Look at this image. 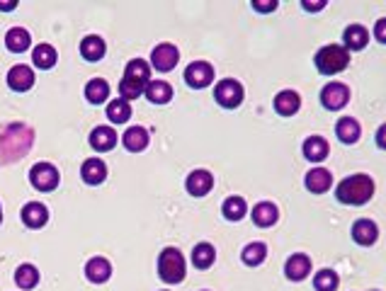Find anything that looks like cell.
Here are the masks:
<instances>
[{
	"label": "cell",
	"mask_w": 386,
	"mask_h": 291,
	"mask_svg": "<svg viewBox=\"0 0 386 291\" xmlns=\"http://www.w3.org/2000/svg\"><path fill=\"white\" fill-rule=\"evenodd\" d=\"M374 39H377L379 44H386V17H379L377 22H374Z\"/></svg>",
	"instance_id": "8d00e7d4"
},
{
	"label": "cell",
	"mask_w": 386,
	"mask_h": 291,
	"mask_svg": "<svg viewBox=\"0 0 386 291\" xmlns=\"http://www.w3.org/2000/svg\"><path fill=\"white\" fill-rule=\"evenodd\" d=\"M81 177L88 182V185H100V182H105V177H107V165L100 160V158H88L81 167Z\"/></svg>",
	"instance_id": "7402d4cb"
},
{
	"label": "cell",
	"mask_w": 386,
	"mask_h": 291,
	"mask_svg": "<svg viewBox=\"0 0 386 291\" xmlns=\"http://www.w3.org/2000/svg\"><path fill=\"white\" fill-rule=\"evenodd\" d=\"M301 5H304V8L309 10V13H319L321 8H325V0H319V3H309V0H304Z\"/></svg>",
	"instance_id": "ab89813d"
},
{
	"label": "cell",
	"mask_w": 386,
	"mask_h": 291,
	"mask_svg": "<svg viewBox=\"0 0 386 291\" xmlns=\"http://www.w3.org/2000/svg\"><path fill=\"white\" fill-rule=\"evenodd\" d=\"M350 102V88L345 83H328V85L321 90V105L330 112L343 110Z\"/></svg>",
	"instance_id": "52a82bcc"
},
{
	"label": "cell",
	"mask_w": 386,
	"mask_h": 291,
	"mask_svg": "<svg viewBox=\"0 0 386 291\" xmlns=\"http://www.w3.org/2000/svg\"><path fill=\"white\" fill-rule=\"evenodd\" d=\"M90 146L100 153H107L117 146V131L112 126H97L90 134Z\"/></svg>",
	"instance_id": "cb8c5ba5"
},
{
	"label": "cell",
	"mask_w": 386,
	"mask_h": 291,
	"mask_svg": "<svg viewBox=\"0 0 386 291\" xmlns=\"http://www.w3.org/2000/svg\"><path fill=\"white\" fill-rule=\"evenodd\" d=\"M211 81H214V68H211V63L192 61L190 66L185 68V83L190 88H195V90H202V88L211 85Z\"/></svg>",
	"instance_id": "9c48e42d"
},
{
	"label": "cell",
	"mask_w": 386,
	"mask_h": 291,
	"mask_svg": "<svg viewBox=\"0 0 386 291\" xmlns=\"http://www.w3.org/2000/svg\"><path fill=\"white\" fill-rule=\"evenodd\" d=\"M158 274L163 282L168 284H180L187 274V263L177 248H166L158 258Z\"/></svg>",
	"instance_id": "5b68a950"
},
{
	"label": "cell",
	"mask_w": 386,
	"mask_h": 291,
	"mask_svg": "<svg viewBox=\"0 0 386 291\" xmlns=\"http://www.w3.org/2000/svg\"><path fill=\"white\" fill-rule=\"evenodd\" d=\"M265 258H267V245L260 243V240L248 243L243 248V253H241V260H243L248 267H260V265L265 263Z\"/></svg>",
	"instance_id": "f546056e"
},
{
	"label": "cell",
	"mask_w": 386,
	"mask_h": 291,
	"mask_svg": "<svg viewBox=\"0 0 386 291\" xmlns=\"http://www.w3.org/2000/svg\"><path fill=\"white\" fill-rule=\"evenodd\" d=\"M374 197V180L364 172H355L340 180L335 187V199L345 206H364Z\"/></svg>",
	"instance_id": "7a4b0ae2"
},
{
	"label": "cell",
	"mask_w": 386,
	"mask_h": 291,
	"mask_svg": "<svg viewBox=\"0 0 386 291\" xmlns=\"http://www.w3.org/2000/svg\"><path fill=\"white\" fill-rule=\"evenodd\" d=\"M105 51H107L105 42H102L100 37H95V34H90V37H86L81 42V53L86 61H93V63L100 61V58L105 56Z\"/></svg>",
	"instance_id": "484cf974"
},
{
	"label": "cell",
	"mask_w": 386,
	"mask_h": 291,
	"mask_svg": "<svg viewBox=\"0 0 386 291\" xmlns=\"http://www.w3.org/2000/svg\"><path fill=\"white\" fill-rule=\"evenodd\" d=\"M340 284L338 279V272L335 269H319V272L314 274V289L316 291H335Z\"/></svg>",
	"instance_id": "e575fe53"
},
{
	"label": "cell",
	"mask_w": 386,
	"mask_h": 291,
	"mask_svg": "<svg viewBox=\"0 0 386 291\" xmlns=\"http://www.w3.org/2000/svg\"><path fill=\"white\" fill-rule=\"evenodd\" d=\"M15 282L19 289H34L39 284V269L34 265H19L15 269Z\"/></svg>",
	"instance_id": "d6a6232c"
},
{
	"label": "cell",
	"mask_w": 386,
	"mask_h": 291,
	"mask_svg": "<svg viewBox=\"0 0 386 291\" xmlns=\"http://www.w3.org/2000/svg\"><path fill=\"white\" fill-rule=\"evenodd\" d=\"M301 107V97L296 90H282L275 97V112L282 117H294Z\"/></svg>",
	"instance_id": "ffe728a7"
},
{
	"label": "cell",
	"mask_w": 386,
	"mask_h": 291,
	"mask_svg": "<svg viewBox=\"0 0 386 291\" xmlns=\"http://www.w3.org/2000/svg\"><path fill=\"white\" fill-rule=\"evenodd\" d=\"M15 5H17L15 0H13V3H0V10H10V8H15Z\"/></svg>",
	"instance_id": "60d3db41"
},
{
	"label": "cell",
	"mask_w": 386,
	"mask_h": 291,
	"mask_svg": "<svg viewBox=\"0 0 386 291\" xmlns=\"http://www.w3.org/2000/svg\"><path fill=\"white\" fill-rule=\"evenodd\" d=\"M86 97L90 105H102V102L110 97V85L102 78H93L90 83L86 85Z\"/></svg>",
	"instance_id": "1f68e13d"
},
{
	"label": "cell",
	"mask_w": 386,
	"mask_h": 291,
	"mask_svg": "<svg viewBox=\"0 0 386 291\" xmlns=\"http://www.w3.org/2000/svg\"><path fill=\"white\" fill-rule=\"evenodd\" d=\"M148 131L143 129V126H129V129L124 131V148L127 151H131V153H141L143 148L148 146Z\"/></svg>",
	"instance_id": "d4e9b609"
},
{
	"label": "cell",
	"mask_w": 386,
	"mask_h": 291,
	"mask_svg": "<svg viewBox=\"0 0 386 291\" xmlns=\"http://www.w3.org/2000/svg\"><path fill=\"white\" fill-rule=\"evenodd\" d=\"M185 187L192 197H207L214 187V175L209 170H192L185 180Z\"/></svg>",
	"instance_id": "4fadbf2b"
},
{
	"label": "cell",
	"mask_w": 386,
	"mask_h": 291,
	"mask_svg": "<svg viewBox=\"0 0 386 291\" xmlns=\"http://www.w3.org/2000/svg\"><path fill=\"white\" fill-rule=\"evenodd\" d=\"M311 274V258L306 253H294L284 263V277L289 282H304Z\"/></svg>",
	"instance_id": "8fae6325"
},
{
	"label": "cell",
	"mask_w": 386,
	"mask_h": 291,
	"mask_svg": "<svg viewBox=\"0 0 386 291\" xmlns=\"http://www.w3.org/2000/svg\"><path fill=\"white\" fill-rule=\"evenodd\" d=\"M221 214L226 221H241L248 214V204H246L243 197H229V199L221 204Z\"/></svg>",
	"instance_id": "83f0119b"
},
{
	"label": "cell",
	"mask_w": 386,
	"mask_h": 291,
	"mask_svg": "<svg viewBox=\"0 0 386 291\" xmlns=\"http://www.w3.org/2000/svg\"><path fill=\"white\" fill-rule=\"evenodd\" d=\"M369 44V29L362 27V24H350L343 32V47L348 51H362Z\"/></svg>",
	"instance_id": "e0dca14e"
},
{
	"label": "cell",
	"mask_w": 386,
	"mask_h": 291,
	"mask_svg": "<svg viewBox=\"0 0 386 291\" xmlns=\"http://www.w3.org/2000/svg\"><path fill=\"white\" fill-rule=\"evenodd\" d=\"M0 221H3V209H0Z\"/></svg>",
	"instance_id": "b9f144b4"
},
{
	"label": "cell",
	"mask_w": 386,
	"mask_h": 291,
	"mask_svg": "<svg viewBox=\"0 0 386 291\" xmlns=\"http://www.w3.org/2000/svg\"><path fill=\"white\" fill-rule=\"evenodd\" d=\"M86 277L90 279L93 284H105L107 279L112 277V265H110V260H105V258H93L90 263L86 265Z\"/></svg>",
	"instance_id": "603a6c76"
},
{
	"label": "cell",
	"mask_w": 386,
	"mask_h": 291,
	"mask_svg": "<svg viewBox=\"0 0 386 291\" xmlns=\"http://www.w3.org/2000/svg\"><path fill=\"white\" fill-rule=\"evenodd\" d=\"M29 182L37 187L39 192H51L58 187V170L51 163H37L29 172Z\"/></svg>",
	"instance_id": "ba28073f"
},
{
	"label": "cell",
	"mask_w": 386,
	"mask_h": 291,
	"mask_svg": "<svg viewBox=\"0 0 386 291\" xmlns=\"http://www.w3.org/2000/svg\"><path fill=\"white\" fill-rule=\"evenodd\" d=\"M379 238V228L377 224H374L372 219H360L355 221L353 226V240L357 245H362V248H369V245H374Z\"/></svg>",
	"instance_id": "5bb4252c"
},
{
	"label": "cell",
	"mask_w": 386,
	"mask_h": 291,
	"mask_svg": "<svg viewBox=\"0 0 386 291\" xmlns=\"http://www.w3.org/2000/svg\"><path fill=\"white\" fill-rule=\"evenodd\" d=\"M304 185L311 194H325V192L330 190V185H333V175H330V170H325V167L316 165L306 172Z\"/></svg>",
	"instance_id": "7c38bea8"
},
{
	"label": "cell",
	"mask_w": 386,
	"mask_h": 291,
	"mask_svg": "<svg viewBox=\"0 0 386 291\" xmlns=\"http://www.w3.org/2000/svg\"><path fill=\"white\" fill-rule=\"evenodd\" d=\"M32 61L37 68H44V71H49V68H54V63H56V49L49 47V44H39L37 49H34L32 53Z\"/></svg>",
	"instance_id": "836d02e7"
},
{
	"label": "cell",
	"mask_w": 386,
	"mask_h": 291,
	"mask_svg": "<svg viewBox=\"0 0 386 291\" xmlns=\"http://www.w3.org/2000/svg\"><path fill=\"white\" fill-rule=\"evenodd\" d=\"M316 68L323 76H335V73H343L350 66V51L343 44H328V47L319 49L314 58Z\"/></svg>",
	"instance_id": "277c9868"
},
{
	"label": "cell",
	"mask_w": 386,
	"mask_h": 291,
	"mask_svg": "<svg viewBox=\"0 0 386 291\" xmlns=\"http://www.w3.org/2000/svg\"><path fill=\"white\" fill-rule=\"evenodd\" d=\"M34 144V131L27 124H5L0 129V165H8L29 153Z\"/></svg>",
	"instance_id": "6da1fadb"
},
{
	"label": "cell",
	"mask_w": 386,
	"mask_h": 291,
	"mask_svg": "<svg viewBox=\"0 0 386 291\" xmlns=\"http://www.w3.org/2000/svg\"><path fill=\"white\" fill-rule=\"evenodd\" d=\"M301 151H304V158L309 163H323L325 158H328V153H330V146H328V141H325L323 136L314 134V136H309V139L304 141Z\"/></svg>",
	"instance_id": "9a60e30c"
},
{
	"label": "cell",
	"mask_w": 386,
	"mask_h": 291,
	"mask_svg": "<svg viewBox=\"0 0 386 291\" xmlns=\"http://www.w3.org/2000/svg\"><path fill=\"white\" fill-rule=\"evenodd\" d=\"M107 117H110L112 124H124L129 122V117H131V105H129L127 100H112L110 105H107Z\"/></svg>",
	"instance_id": "d590c367"
},
{
	"label": "cell",
	"mask_w": 386,
	"mask_h": 291,
	"mask_svg": "<svg viewBox=\"0 0 386 291\" xmlns=\"http://www.w3.org/2000/svg\"><path fill=\"white\" fill-rule=\"evenodd\" d=\"M335 136H338V141H343V144H357L360 136H362V126H360V122L355 119V117H343V119H338V124H335Z\"/></svg>",
	"instance_id": "ac0fdd59"
},
{
	"label": "cell",
	"mask_w": 386,
	"mask_h": 291,
	"mask_svg": "<svg viewBox=\"0 0 386 291\" xmlns=\"http://www.w3.org/2000/svg\"><path fill=\"white\" fill-rule=\"evenodd\" d=\"M377 146L382 148V151H386V124H382L377 129Z\"/></svg>",
	"instance_id": "f35d334b"
},
{
	"label": "cell",
	"mask_w": 386,
	"mask_h": 291,
	"mask_svg": "<svg viewBox=\"0 0 386 291\" xmlns=\"http://www.w3.org/2000/svg\"><path fill=\"white\" fill-rule=\"evenodd\" d=\"M8 85L13 88L15 92H27L29 88L34 85V71L29 66H13L8 73Z\"/></svg>",
	"instance_id": "2e32d148"
},
{
	"label": "cell",
	"mask_w": 386,
	"mask_h": 291,
	"mask_svg": "<svg viewBox=\"0 0 386 291\" xmlns=\"http://www.w3.org/2000/svg\"><path fill=\"white\" fill-rule=\"evenodd\" d=\"M253 8L257 13H272L277 8V0H253Z\"/></svg>",
	"instance_id": "74e56055"
},
{
	"label": "cell",
	"mask_w": 386,
	"mask_h": 291,
	"mask_svg": "<svg viewBox=\"0 0 386 291\" xmlns=\"http://www.w3.org/2000/svg\"><path fill=\"white\" fill-rule=\"evenodd\" d=\"M177 61H180V51H177L172 44H158V47L153 49V53H151L153 68L161 71V73L172 71V68L177 66Z\"/></svg>",
	"instance_id": "30bf717a"
},
{
	"label": "cell",
	"mask_w": 386,
	"mask_h": 291,
	"mask_svg": "<svg viewBox=\"0 0 386 291\" xmlns=\"http://www.w3.org/2000/svg\"><path fill=\"white\" fill-rule=\"evenodd\" d=\"M372 291H379V289H372Z\"/></svg>",
	"instance_id": "7bdbcfd3"
},
{
	"label": "cell",
	"mask_w": 386,
	"mask_h": 291,
	"mask_svg": "<svg viewBox=\"0 0 386 291\" xmlns=\"http://www.w3.org/2000/svg\"><path fill=\"white\" fill-rule=\"evenodd\" d=\"M243 97H246L243 85H241L239 81H234V78H224V81L216 83L214 100L219 102L221 107H226V110H236V107L243 102Z\"/></svg>",
	"instance_id": "8992f818"
},
{
	"label": "cell",
	"mask_w": 386,
	"mask_h": 291,
	"mask_svg": "<svg viewBox=\"0 0 386 291\" xmlns=\"http://www.w3.org/2000/svg\"><path fill=\"white\" fill-rule=\"evenodd\" d=\"M253 224L257 228H270V226L277 224V219H280V209H277V204H272V201H260V204L253 206Z\"/></svg>",
	"instance_id": "d6986e66"
},
{
	"label": "cell",
	"mask_w": 386,
	"mask_h": 291,
	"mask_svg": "<svg viewBox=\"0 0 386 291\" xmlns=\"http://www.w3.org/2000/svg\"><path fill=\"white\" fill-rule=\"evenodd\" d=\"M151 83V66H148L143 58H131L127 63L124 78L120 83L122 100L131 102L136 97H141V92H146V85Z\"/></svg>",
	"instance_id": "3957f363"
},
{
	"label": "cell",
	"mask_w": 386,
	"mask_h": 291,
	"mask_svg": "<svg viewBox=\"0 0 386 291\" xmlns=\"http://www.w3.org/2000/svg\"><path fill=\"white\" fill-rule=\"evenodd\" d=\"M22 221L27 228H42L49 221V209L44 204H39V201H29L22 209Z\"/></svg>",
	"instance_id": "44dd1931"
},
{
	"label": "cell",
	"mask_w": 386,
	"mask_h": 291,
	"mask_svg": "<svg viewBox=\"0 0 386 291\" xmlns=\"http://www.w3.org/2000/svg\"><path fill=\"white\" fill-rule=\"evenodd\" d=\"M5 44H8V49H10V51H15V53H22L24 49H29V44H32V37H29V32H27V29H22V27H15V29H10V32L5 34Z\"/></svg>",
	"instance_id": "4dcf8cb0"
},
{
	"label": "cell",
	"mask_w": 386,
	"mask_h": 291,
	"mask_svg": "<svg viewBox=\"0 0 386 291\" xmlns=\"http://www.w3.org/2000/svg\"><path fill=\"white\" fill-rule=\"evenodd\" d=\"M146 97L153 102V105H166V102H170L172 100L170 83H166V81H151L146 85Z\"/></svg>",
	"instance_id": "4316f807"
},
{
	"label": "cell",
	"mask_w": 386,
	"mask_h": 291,
	"mask_svg": "<svg viewBox=\"0 0 386 291\" xmlns=\"http://www.w3.org/2000/svg\"><path fill=\"white\" fill-rule=\"evenodd\" d=\"M214 260H216L214 245H209V243L195 245V250H192V265H195L197 269H209L211 265H214Z\"/></svg>",
	"instance_id": "f1b7e54d"
}]
</instances>
